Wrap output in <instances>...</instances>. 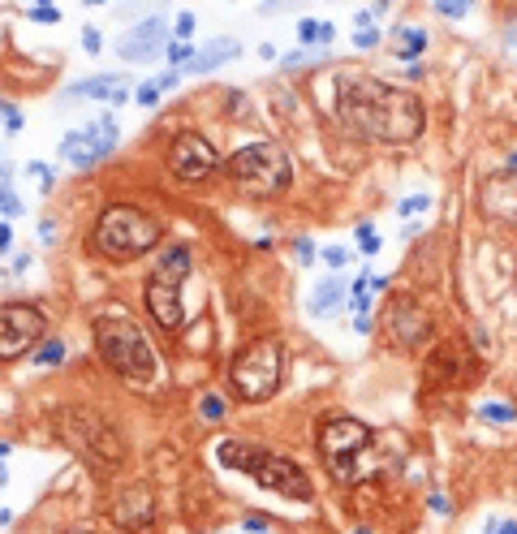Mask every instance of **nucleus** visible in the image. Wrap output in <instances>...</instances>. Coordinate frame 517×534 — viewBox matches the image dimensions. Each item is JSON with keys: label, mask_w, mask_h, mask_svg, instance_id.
I'll list each match as a JSON object with an SVG mask.
<instances>
[{"label": "nucleus", "mask_w": 517, "mask_h": 534, "mask_svg": "<svg viewBox=\"0 0 517 534\" xmlns=\"http://www.w3.org/2000/svg\"><path fill=\"white\" fill-rule=\"evenodd\" d=\"M341 117L375 142H414L427 125V108L414 91L388 87L375 74H345L336 82Z\"/></svg>", "instance_id": "f257e3e1"}, {"label": "nucleus", "mask_w": 517, "mask_h": 534, "mask_svg": "<svg viewBox=\"0 0 517 534\" xmlns=\"http://www.w3.org/2000/svg\"><path fill=\"white\" fill-rule=\"evenodd\" d=\"M95 353L104 358L112 375H121L129 383H151L160 375V358H155L151 341L125 311L95 315Z\"/></svg>", "instance_id": "f03ea898"}, {"label": "nucleus", "mask_w": 517, "mask_h": 534, "mask_svg": "<svg viewBox=\"0 0 517 534\" xmlns=\"http://www.w3.org/2000/svg\"><path fill=\"white\" fill-rule=\"evenodd\" d=\"M216 461L224 465V470L250 474L258 487L276 491L285 500H302V504H306V500L315 496V482L306 478L302 465L280 457V452H272V448H254V444H241V440H220L216 444Z\"/></svg>", "instance_id": "7ed1b4c3"}, {"label": "nucleus", "mask_w": 517, "mask_h": 534, "mask_svg": "<svg viewBox=\"0 0 517 534\" xmlns=\"http://www.w3.org/2000/svg\"><path fill=\"white\" fill-rule=\"evenodd\" d=\"M160 220L151 212H142L134 203H112L100 212V224H95V250L104 258H117V263H129V258L147 254L160 246Z\"/></svg>", "instance_id": "20e7f679"}, {"label": "nucleus", "mask_w": 517, "mask_h": 534, "mask_svg": "<svg viewBox=\"0 0 517 534\" xmlns=\"http://www.w3.org/2000/svg\"><path fill=\"white\" fill-rule=\"evenodd\" d=\"M285 375V345L280 336H258V341L241 345L229 362V388L241 405H258L280 388Z\"/></svg>", "instance_id": "39448f33"}, {"label": "nucleus", "mask_w": 517, "mask_h": 534, "mask_svg": "<svg viewBox=\"0 0 517 534\" xmlns=\"http://www.w3.org/2000/svg\"><path fill=\"white\" fill-rule=\"evenodd\" d=\"M224 168L229 177L246 190V194H258V199H276L294 186V159L280 142H246V147H237L229 159H224Z\"/></svg>", "instance_id": "423d86ee"}, {"label": "nucleus", "mask_w": 517, "mask_h": 534, "mask_svg": "<svg viewBox=\"0 0 517 534\" xmlns=\"http://www.w3.org/2000/svg\"><path fill=\"white\" fill-rule=\"evenodd\" d=\"M56 435L82 461H91L100 474L117 470V465L125 461V440L117 435V427L104 423V418H95V414H87V410H78V405L56 414Z\"/></svg>", "instance_id": "0eeeda50"}, {"label": "nucleus", "mask_w": 517, "mask_h": 534, "mask_svg": "<svg viewBox=\"0 0 517 534\" xmlns=\"http://www.w3.org/2000/svg\"><path fill=\"white\" fill-rule=\"evenodd\" d=\"M375 440V431L366 423L349 414H332V418H319V431H315V444L323 452V461H328V470L336 478H358L362 474V452L366 444Z\"/></svg>", "instance_id": "6e6552de"}, {"label": "nucleus", "mask_w": 517, "mask_h": 534, "mask_svg": "<svg viewBox=\"0 0 517 534\" xmlns=\"http://www.w3.org/2000/svg\"><path fill=\"white\" fill-rule=\"evenodd\" d=\"M47 319L35 302H5L0 306V362H18L43 345Z\"/></svg>", "instance_id": "1a4fd4ad"}, {"label": "nucleus", "mask_w": 517, "mask_h": 534, "mask_svg": "<svg viewBox=\"0 0 517 534\" xmlns=\"http://www.w3.org/2000/svg\"><path fill=\"white\" fill-rule=\"evenodd\" d=\"M164 164H168V173L177 177V181L194 186V181H203V177H212L220 168V155L203 134H177L168 155H164Z\"/></svg>", "instance_id": "9d476101"}, {"label": "nucleus", "mask_w": 517, "mask_h": 534, "mask_svg": "<svg viewBox=\"0 0 517 534\" xmlns=\"http://www.w3.org/2000/svg\"><path fill=\"white\" fill-rule=\"evenodd\" d=\"M384 323H388L393 345H401V349H423L431 341V315H427V306L418 298H410V293H397L393 302H388Z\"/></svg>", "instance_id": "9b49d317"}, {"label": "nucleus", "mask_w": 517, "mask_h": 534, "mask_svg": "<svg viewBox=\"0 0 517 534\" xmlns=\"http://www.w3.org/2000/svg\"><path fill=\"white\" fill-rule=\"evenodd\" d=\"M112 147H117V121H112V117H100V121H91L87 129H74V134L60 138V155L69 159L74 168H91L95 159L112 155Z\"/></svg>", "instance_id": "f8f14e48"}, {"label": "nucleus", "mask_w": 517, "mask_h": 534, "mask_svg": "<svg viewBox=\"0 0 517 534\" xmlns=\"http://www.w3.org/2000/svg\"><path fill=\"white\" fill-rule=\"evenodd\" d=\"M173 39H168V18L155 13V18H142L138 26H129L125 35L117 39V56L129 60V65H147L155 60L160 52H168Z\"/></svg>", "instance_id": "ddd939ff"}, {"label": "nucleus", "mask_w": 517, "mask_h": 534, "mask_svg": "<svg viewBox=\"0 0 517 534\" xmlns=\"http://www.w3.org/2000/svg\"><path fill=\"white\" fill-rule=\"evenodd\" d=\"M142 302H147V315L160 323L164 332H177L186 323V306H182V280L160 276L151 271L147 285H142Z\"/></svg>", "instance_id": "4468645a"}, {"label": "nucleus", "mask_w": 517, "mask_h": 534, "mask_svg": "<svg viewBox=\"0 0 517 534\" xmlns=\"http://www.w3.org/2000/svg\"><path fill=\"white\" fill-rule=\"evenodd\" d=\"M155 517V491L147 482H134V487H121L117 500H112V522L125 526V530H142L151 526Z\"/></svg>", "instance_id": "2eb2a0df"}, {"label": "nucleus", "mask_w": 517, "mask_h": 534, "mask_svg": "<svg viewBox=\"0 0 517 534\" xmlns=\"http://www.w3.org/2000/svg\"><path fill=\"white\" fill-rule=\"evenodd\" d=\"M465 379H470V370H465V353L457 345H444L427 358V383L431 388H461Z\"/></svg>", "instance_id": "dca6fc26"}, {"label": "nucleus", "mask_w": 517, "mask_h": 534, "mask_svg": "<svg viewBox=\"0 0 517 534\" xmlns=\"http://www.w3.org/2000/svg\"><path fill=\"white\" fill-rule=\"evenodd\" d=\"M483 212L487 216H505V220H517V177H492L483 186Z\"/></svg>", "instance_id": "f3484780"}, {"label": "nucleus", "mask_w": 517, "mask_h": 534, "mask_svg": "<svg viewBox=\"0 0 517 534\" xmlns=\"http://www.w3.org/2000/svg\"><path fill=\"white\" fill-rule=\"evenodd\" d=\"M69 95H82V100H104V104H125L129 100V87L121 74H95L87 82L69 87Z\"/></svg>", "instance_id": "a211bd4d"}, {"label": "nucleus", "mask_w": 517, "mask_h": 534, "mask_svg": "<svg viewBox=\"0 0 517 534\" xmlns=\"http://www.w3.org/2000/svg\"><path fill=\"white\" fill-rule=\"evenodd\" d=\"M237 52H241L237 39H212L203 52H194V60L186 65V78H190V74H212V69H220L224 60H233Z\"/></svg>", "instance_id": "6ab92c4d"}, {"label": "nucleus", "mask_w": 517, "mask_h": 534, "mask_svg": "<svg viewBox=\"0 0 517 534\" xmlns=\"http://www.w3.org/2000/svg\"><path fill=\"white\" fill-rule=\"evenodd\" d=\"M345 293H349V285H345L341 276H328V280H319V285L311 289V298H306V311H311L315 319H319V315H332L336 306L345 302Z\"/></svg>", "instance_id": "aec40b11"}, {"label": "nucleus", "mask_w": 517, "mask_h": 534, "mask_svg": "<svg viewBox=\"0 0 517 534\" xmlns=\"http://www.w3.org/2000/svg\"><path fill=\"white\" fill-rule=\"evenodd\" d=\"M190 267H194L190 246H168V250H160V258H155V271H160V276H173V280L190 276Z\"/></svg>", "instance_id": "412c9836"}, {"label": "nucleus", "mask_w": 517, "mask_h": 534, "mask_svg": "<svg viewBox=\"0 0 517 534\" xmlns=\"http://www.w3.org/2000/svg\"><path fill=\"white\" fill-rule=\"evenodd\" d=\"M298 39H302V43H332V39H336V26H332V22L306 18V22H298Z\"/></svg>", "instance_id": "4be33fe9"}, {"label": "nucleus", "mask_w": 517, "mask_h": 534, "mask_svg": "<svg viewBox=\"0 0 517 534\" xmlns=\"http://www.w3.org/2000/svg\"><path fill=\"white\" fill-rule=\"evenodd\" d=\"M30 362H35V366H60L65 362V341H56V336H52V341H43L35 353H30Z\"/></svg>", "instance_id": "5701e85b"}, {"label": "nucleus", "mask_w": 517, "mask_h": 534, "mask_svg": "<svg viewBox=\"0 0 517 534\" xmlns=\"http://www.w3.org/2000/svg\"><path fill=\"white\" fill-rule=\"evenodd\" d=\"M401 56H406V60H414L418 52H423V47H427V35H423V30H418V26H410V30H401Z\"/></svg>", "instance_id": "b1692460"}, {"label": "nucleus", "mask_w": 517, "mask_h": 534, "mask_svg": "<svg viewBox=\"0 0 517 534\" xmlns=\"http://www.w3.org/2000/svg\"><path fill=\"white\" fill-rule=\"evenodd\" d=\"M0 212H5V216H22V199L9 190V168H0Z\"/></svg>", "instance_id": "393cba45"}, {"label": "nucleus", "mask_w": 517, "mask_h": 534, "mask_svg": "<svg viewBox=\"0 0 517 534\" xmlns=\"http://www.w3.org/2000/svg\"><path fill=\"white\" fill-rule=\"evenodd\" d=\"M478 418H483V423H513L517 410L509 405V401H492V405H483V410H478Z\"/></svg>", "instance_id": "a878e982"}, {"label": "nucleus", "mask_w": 517, "mask_h": 534, "mask_svg": "<svg viewBox=\"0 0 517 534\" xmlns=\"http://www.w3.org/2000/svg\"><path fill=\"white\" fill-rule=\"evenodd\" d=\"M353 237H358L362 254H375V250H380V233H375V224H358V229H353Z\"/></svg>", "instance_id": "bb28decb"}, {"label": "nucleus", "mask_w": 517, "mask_h": 534, "mask_svg": "<svg viewBox=\"0 0 517 534\" xmlns=\"http://www.w3.org/2000/svg\"><path fill=\"white\" fill-rule=\"evenodd\" d=\"M26 173H30V177H35V181H39V190H43V194L52 190V181H56V173L47 168L43 159H30V164H26Z\"/></svg>", "instance_id": "cd10ccee"}, {"label": "nucleus", "mask_w": 517, "mask_h": 534, "mask_svg": "<svg viewBox=\"0 0 517 534\" xmlns=\"http://www.w3.org/2000/svg\"><path fill=\"white\" fill-rule=\"evenodd\" d=\"M427 207H431L427 194H410V199L397 203V216H418V212H427Z\"/></svg>", "instance_id": "c85d7f7f"}, {"label": "nucleus", "mask_w": 517, "mask_h": 534, "mask_svg": "<svg viewBox=\"0 0 517 534\" xmlns=\"http://www.w3.org/2000/svg\"><path fill=\"white\" fill-rule=\"evenodd\" d=\"M30 22H43V26L52 22V26H56V22H60V9L47 5V0H39V5H30Z\"/></svg>", "instance_id": "c756f323"}, {"label": "nucleus", "mask_w": 517, "mask_h": 534, "mask_svg": "<svg viewBox=\"0 0 517 534\" xmlns=\"http://www.w3.org/2000/svg\"><path fill=\"white\" fill-rule=\"evenodd\" d=\"M0 121H5V129H9V134H18V129L26 125V117H22V112L13 108V104H0Z\"/></svg>", "instance_id": "7c9ffc66"}, {"label": "nucleus", "mask_w": 517, "mask_h": 534, "mask_svg": "<svg viewBox=\"0 0 517 534\" xmlns=\"http://www.w3.org/2000/svg\"><path fill=\"white\" fill-rule=\"evenodd\" d=\"M199 414L207 418V423H216V418H224V401L220 397H203L199 401Z\"/></svg>", "instance_id": "2f4dec72"}, {"label": "nucleus", "mask_w": 517, "mask_h": 534, "mask_svg": "<svg viewBox=\"0 0 517 534\" xmlns=\"http://www.w3.org/2000/svg\"><path fill=\"white\" fill-rule=\"evenodd\" d=\"M168 60H173V65H190V60H194V43L177 39V43L168 47Z\"/></svg>", "instance_id": "473e14b6"}, {"label": "nucleus", "mask_w": 517, "mask_h": 534, "mask_svg": "<svg viewBox=\"0 0 517 534\" xmlns=\"http://www.w3.org/2000/svg\"><path fill=\"white\" fill-rule=\"evenodd\" d=\"M134 95H138V104H142V108H151V104H155V100H160V95H164V91H160V82H142V87H138Z\"/></svg>", "instance_id": "72a5a7b5"}, {"label": "nucleus", "mask_w": 517, "mask_h": 534, "mask_svg": "<svg viewBox=\"0 0 517 534\" xmlns=\"http://www.w3.org/2000/svg\"><path fill=\"white\" fill-rule=\"evenodd\" d=\"M353 43H358L362 52H366V47H375V43H380V30H375V26H366V30H358V35H353Z\"/></svg>", "instance_id": "f704fd0d"}, {"label": "nucleus", "mask_w": 517, "mask_h": 534, "mask_svg": "<svg viewBox=\"0 0 517 534\" xmlns=\"http://www.w3.org/2000/svg\"><path fill=\"white\" fill-rule=\"evenodd\" d=\"M435 9H440L444 18H461V13L470 9V5H461V0H440V5H435Z\"/></svg>", "instance_id": "c9c22d12"}, {"label": "nucleus", "mask_w": 517, "mask_h": 534, "mask_svg": "<svg viewBox=\"0 0 517 534\" xmlns=\"http://www.w3.org/2000/svg\"><path fill=\"white\" fill-rule=\"evenodd\" d=\"M82 47H87L91 56H95V52H100V47H104V43H100V30H95V26H87V30H82Z\"/></svg>", "instance_id": "e433bc0d"}, {"label": "nucleus", "mask_w": 517, "mask_h": 534, "mask_svg": "<svg viewBox=\"0 0 517 534\" xmlns=\"http://www.w3.org/2000/svg\"><path fill=\"white\" fill-rule=\"evenodd\" d=\"M323 258H328V267H341V263H349V250H341V246H328V250H323Z\"/></svg>", "instance_id": "4c0bfd02"}, {"label": "nucleus", "mask_w": 517, "mask_h": 534, "mask_svg": "<svg viewBox=\"0 0 517 534\" xmlns=\"http://www.w3.org/2000/svg\"><path fill=\"white\" fill-rule=\"evenodd\" d=\"M177 35H182V39L194 35V13H177Z\"/></svg>", "instance_id": "58836bf2"}, {"label": "nucleus", "mask_w": 517, "mask_h": 534, "mask_svg": "<svg viewBox=\"0 0 517 534\" xmlns=\"http://www.w3.org/2000/svg\"><path fill=\"white\" fill-rule=\"evenodd\" d=\"M182 78H186L182 69H168V74H160V91H173L177 82H182Z\"/></svg>", "instance_id": "ea45409f"}, {"label": "nucleus", "mask_w": 517, "mask_h": 534, "mask_svg": "<svg viewBox=\"0 0 517 534\" xmlns=\"http://www.w3.org/2000/svg\"><path fill=\"white\" fill-rule=\"evenodd\" d=\"M483 534H517V522H487Z\"/></svg>", "instance_id": "a19ab883"}, {"label": "nucleus", "mask_w": 517, "mask_h": 534, "mask_svg": "<svg viewBox=\"0 0 517 534\" xmlns=\"http://www.w3.org/2000/svg\"><path fill=\"white\" fill-rule=\"evenodd\" d=\"M246 534H272L267 530V517H246Z\"/></svg>", "instance_id": "79ce46f5"}, {"label": "nucleus", "mask_w": 517, "mask_h": 534, "mask_svg": "<svg viewBox=\"0 0 517 534\" xmlns=\"http://www.w3.org/2000/svg\"><path fill=\"white\" fill-rule=\"evenodd\" d=\"M311 258H315V250H311V241H306V237H298V263H311Z\"/></svg>", "instance_id": "37998d69"}, {"label": "nucleus", "mask_w": 517, "mask_h": 534, "mask_svg": "<svg viewBox=\"0 0 517 534\" xmlns=\"http://www.w3.org/2000/svg\"><path fill=\"white\" fill-rule=\"evenodd\" d=\"M9 241H13V229H9V224H0V250H9Z\"/></svg>", "instance_id": "c03bdc74"}, {"label": "nucleus", "mask_w": 517, "mask_h": 534, "mask_svg": "<svg viewBox=\"0 0 517 534\" xmlns=\"http://www.w3.org/2000/svg\"><path fill=\"white\" fill-rule=\"evenodd\" d=\"M9 457V444H0V461H5Z\"/></svg>", "instance_id": "a18cd8bd"}, {"label": "nucleus", "mask_w": 517, "mask_h": 534, "mask_svg": "<svg viewBox=\"0 0 517 534\" xmlns=\"http://www.w3.org/2000/svg\"><path fill=\"white\" fill-rule=\"evenodd\" d=\"M0 487H5V461H0Z\"/></svg>", "instance_id": "49530a36"}, {"label": "nucleus", "mask_w": 517, "mask_h": 534, "mask_svg": "<svg viewBox=\"0 0 517 534\" xmlns=\"http://www.w3.org/2000/svg\"><path fill=\"white\" fill-rule=\"evenodd\" d=\"M509 168H517V151H513V155H509Z\"/></svg>", "instance_id": "de8ad7c7"}, {"label": "nucleus", "mask_w": 517, "mask_h": 534, "mask_svg": "<svg viewBox=\"0 0 517 534\" xmlns=\"http://www.w3.org/2000/svg\"><path fill=\"white\" fill-rule=\"evenodd\" d=\"M353 534H371V530H353Z\"/></svg>", "instance_id": "09e8293b"}, {"label": "nucleus", "mask_w": 517, "mask_h": 534, "mask_svg": "<svg viewBox=\"0 0 517 534\" xmlns=\"http://www.w3.org/2000/svg\"><path fill=\"white\" fill-rule=\"evenodd\" d=\"M513 39H517V30H513Z\"/></svg>", "instance_id": "8fccbe9b"}]
</instances>
